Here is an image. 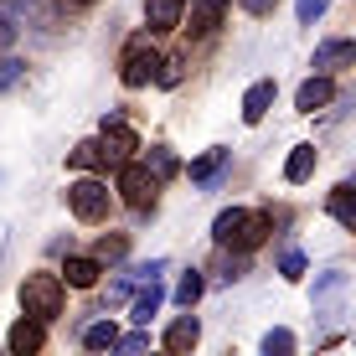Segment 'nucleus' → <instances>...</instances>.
<instances>
[{
    "mask_svg": "<svg viewBox=\"0 0 356 356\" xmlns=\"http://www.w3.org/2000/svg\"><path fill=\"white\" fill-rule=\"evenodd\" d=\"M274 232V217L268 212H243V222H238V232H232V243L227 248H243V253H253L259 243Z\"/></svg>",
    "mask_w": 356,
    "mask_h": 356,
    "instance_id": "nucleus-6",
    "label": "nucleus"
},
{
    "mask_svg": "<svg viewBox=\"0 0 356 356\" xmlns=\"http://www.w3.org/2000/svg\"><path fill=\"white\" fill-rule=\"evenodd\" d=\"M330 217H336L341 227H351V232H356V191L346 186V181L330 191Z\"/></svg>",
    "mask_w": 356,
    "mask_h": 356,
    "instance_id": "nucleus-14",
    "label": "nucleus"
},
{
    "mask_svg": "<svg viewBox=\"0 0 356 356\" xmlns=\"http://www.w3.org/2000/svg\"><path fill=\"white\" fill-rule=\"evenodd\" d=\"M238 222H243V207H227V212H222V217L212 222V243H217V248H227V243H232V232H238Z\"/></svg>",
    "mask_w": 356,
    "mask_h": 356,
    "instance_id": "nucleus-22",
    "label": "nucleus"
},
{
    "mask_svg": "<svg viewBox=\"0 0 356 356\" xmlns=\"http://www.w3.org/2000/svg\"><path fill=\"white\" fill-rule=\"evenodd\" d=\"M222 10H227V0H191V31L196 36H212L217 21H222Z\"/></svg>",
    "mask_w": 356,
    "mask_h": 356,
    "instance_id": "nucleus-9",
    "label": "nucleus"
},
{
    "mask_svg": "<svg viewBox=\"0 0 356 356\" xmlns=\"http://www.w3.org/2000/svg\"><path fill=\"white\" fill-rule=\"evenodd\" d=\"M161 300H165V294H161V279H145L140 300H134V321H140V325H150V315L161 310Z\"/></svg>",
    "mask_w": 356,
    "mask_h": 356,
    "instance_id": "nucleus-18",
    "label": "nucleus"
},
{
    "mask_svg": "<svg viewBox=\"0 0 356 356\" xmlns=\"http://www.w3.org/2000/svg\"><path fill=\"white\" fill-rule=\"evenodd\" d=\"M264 351H268V356H289V351H294V336H289V330H268V336H264Z\"/></svg>",
    "mask_w": 356,
    "mask_h": 356,
    "instance_id": "nucleus-25",
    "label": "nucleus"
},
{
    "mask_svg": "<svg viewBox=\"0 0 356 356\" xmlns=\"http://www.w3.org/2000/svg\"><path fill=\"white\" fill-rule=\"evenodd\" d=\"M243 274H248V253L238 248V259H227V268H222V284H238Z\"/></svg>",
    "mask_w": 356,
    "mask_h": 356,
    "instance_id": "nucleus-27",
    "label": "nucleus"
},
{
    "mask_svg": "<svg viewBox=\"0 0 356 356\" xmlns=\"http://www.w3.org/2000/svg\"><path fill=\"white\" fill-rule=\"evenodd\" d=\"M114 341H119L114 321H98V325L83 330V346H88V351H114Z\"/></svg>",
    "mask_w": 356,
    "mask_h": 356,
    "instance_id": "nucleus-21",
    "label": "nucleus"
},
{
    "mask_svg": "<svg viewBox=\"0 0 356 356\" xmlns=\"http://www.w3.org/2000/svg\"><path fill=\"white\" fill-rule=\"evenodd\" d=\"M202 289H207V284H202V274H196V268H191V274H186V279H181V284H176V305H186V310H191V305L202 300Z\"/></svg>",
    "mask_w": 356,
    "mask_h": 356,
    "instance_id": "nucleus-24",
    "label": "nucleus"
},
{
    "mask_svg": "<svg viewBox=\"0 0 356 356\" xmlns=\"http://www.w3.org/2000/svg\"><path fill=\"white\" fill-rule=\"evenodd\" d=\"M145 170H150L155 181H170V176H176V155H170L165 145H155V150H150V161H145Z\"/></svg>",
    "mask_w": 356,
    "mask_h": 356,
    "instance_id": "nucleus-23",
    "label": "nucleus"
},
{
    "mask_svg": "<svg viewBox=\"0 0 356 356\" xmlns=\"http://www.w3.org/2000/svg\"><path fill=\"white\" fill-rule=\"evenodd\" d=\"M268 108H274V83H253V88L243 93V119H248V124H259Z\"/></svg>",
    "mask_w": 356,
    "mask_h": 356,
    "instance_id": "nucleus-10",
    "label": "nucleus"
},
{
    "mask_svg": "<svg viewBox=\"0 0 356 356\" xmlns=\"http://www.w3.org/2000/svg\"><path fill=\"white\" fill-rule=\"evenodd\" d=\"M155 191H161V181H155L140 161H119V196H124L129 207H150Z\"/></svg>",
    "mask_w": 356,
    "mask_h": 356,
    "instance_id": "nucleus-3",
    "label": "nucleus"
},
{
    "mask_svg": "<svg viewBox=\"0 0 356 356\" xmlns=\"http://www.w3.org/2000/svg\"><path fill=\"white\" fill-rule=\"evenodd\" d=\"M114 346H119V351H145V346H150V336H119Z\"/></svg>",
    "mask_w": 356,
    "mask_h": 356,
    "instance_id": "nucleus-31",
    "label": "nucleus"
},
{
    "mask_svg": "<svg viewBox=\"0 0 356 356\" xmlns=\"http://www.w3.org/2000/svg\"><path fill=\"white\" fill-rule=\"evenodd\" d=\"M63 274H26V284H21V310L31 315V321H57L63 315Z\"/></svg>",
    "mask_w": 356,
    "mask_h": 356,
    "instance_id": "nucleus-1",
    "label": "nucleus"
},
{
    "mask_svg": "<svg viewBox=\"0 0 356 356\" xmlns=\"http://www.w3.org/2000/svg\"><path fill=\"white\" fill-rule=\"evenodd\" d=\"M21 72H26V67H21L16 57H0V93H6V88H16V83H21Z\"/></svg>",
    "mask_w": 356,
    "mask_h": 356,
    "instance_id": "nucleus-26",
    "label": "nucleus"
},
{
    "mask_svg": "<svg viewBox=\"0 0 356 356\" xmlns=\"http://www.w3.org/2000/svg\"><path fill=\"white\" fill-rule=\"evenodd\" d=\"M10 42H16V26H10V21L0 16V47H10Z\"/></svg>",
    "mask_w": 356,
    "mask_h": 356,
    "instance_id": "nucleus-33",
    "label": "nucleus"
},
{
    "mask_svg": "<svg viewBox=\"0 0 356 356\" xmlns=\"http://www.w3.org/2000/svg\"><path fill=\"white\" fill-rule=\"evenodd\" d=\"M279 274H284V279H305V259H300V253H284V259H279Z\"/></svg>",
    "mask_w": 356,
    "mask_h": 356,
    "instance_id": "nucleus-29",
    "label": "nucleus"
},
{
    "mask_svg": "<svg viewBox=\"0 0 356 356\" xmlns=\"http://www.w3.org/2000/svg\"><path fill=\"white\" fill-rule=\"evenodd\" d=\"M42 341H47V330H42V321H31V315H21V321L10 325L6 346H10V351H21V356H31V351H42Z\"/></svg>",
    "mask_w": 356,
    "mask_h": 356,
    "instance_id": "nucleus-8",
    "label": "nucleus"
},
{
    "mask_svg": "<svg viewBox=\"0 0 356 356\" xmlns=\"http://www.w3.org/2000/svg\"><path fill=\"white\" fill-rule=\"evenodd\" d=\"M98 145H104V155L119 165V161H129V155L140 150V134H134L119 114H108V119H104V134H98Z\"/></svg>",
    "mask_w": 356,
    "mask_h": 356,
    "instance_id": "nucleus-5",
    "label": "nucleus"
},
{
    "mask_svg": "<svg viewBox=\"0 0 356 356\" xmlns=\"http://www.w3.org/2000/svg\"><path fill=\"white\" fill-rule=\"evenodd\" d=\"M341 294H346V274H325L321 289H315V315H336Z\"/></svg>",
    "mask_w": 356,
    "mask_h": 356,
    "instance_id": "nucleus-11",
    "label": "nucleus"
},
{
    "mask_svg": "<svg viewBox=\"0 0 356 356\" xmlns=\"http://www.w3.org/2000/svg\"><path fill=\"white\" fill-rule=\"evenodd\" d=\"M196 336H202L196 315H181V321L165 330V351H176V356H181V351H191V346H196Z\"/></svg>",
    "mask_w": 356,
    "mask_h": 356,
    "instance_id": "nucleus-12",
    "label": "nucleus"
},
{
    "mask_svg": "<svg viewBox=\"0 0 356 356\" xmlns=\"http://www.w3.org/2000/svg\"><path fill=\"white\" fill-rule=\"evenodd\" d=\"M310 170H315V145H294V155L284 161V181H310Z\"/></svg>",
    "mask_w": 356,
    "mask_h": 356,
    "instance_id": "nucleus-15",
    "label": "nucleus"
},
{
    "mask_svg": "<svg viewBox=\"0 0 356 356\" xmlns=\"http://www.w3.org/2000/svg\"><path fill=\"white\" fill-rule=\"evenodd\" d=\"M351 57H356V47H351V42H325L321 52H315V67L330 72V67H341V63H351Z\"/></svg>",
    "mask_w": 356,
    "mask_h": 356,
    "instance_id": "nucleus-20",
    "label": "nucleus"
},
{
    "mask_svg": "<svg viewBox=\"0 0 356 356\" xmlns=\"http://www.w3.org/2000/svg\"><path fill=\"white\" fill-rule=\"evenodd\" d=\"M325 6H330V0H300V21H305V26H310V21H321Z\"/></svg>",
    "mask_w": 356,
    "mask_h": 356,
    "instance_id": "nucleus-30",
    "label": "nucleus"
},
{
    "mask_svg": "<svg viewBox=\"0 0 356 356\" xmlns=\"http://www.w3.org/2000/svg\"><path fill=\"white\" fill-rule=\"evenodd\" d=\"M222 165H227V150H207L202 161H191V181H196V186H207V181L222 176Z\"/></svg>",
    "mask_w": 356,
    "mask_h": 356,
    "instance_id": "nucleus-17",
    "label": "nucleus"
},
{
    "mask_svg": "<svg viewBox=\"0 0 356 356\" xmlns=\"http://www.w3.org/2000/svg\"><path fill=\"white\" fill-rule=\"evenodd\" d=\"M155 67H161V57L150 52V31L129 36V47H124V63H119V78H124L129 88H145V83L155 78Z\"/></svg>",
    "mask_w": 356,
    "mask_h": 356,
    "instance_id": "nucleus-2",
    "label": "nucleus"
},
{
    "mask_svg": "<svg viewBox=\"0 0 356 356\" xmlns=\"http://www.w3.org/2000/svg\"><path fill=\"white\" fill-rule=\"evenodd\" d=\"M67 207L83 217V222H98V217H108V191L98 186V181H72L67 186Z\"/></svg>",
    "mask_w": 356,
    "mask_h": 356,
    "instance_id": "nucleus-4",
    "label": "nucleus"
},
{
    "mask_svg": "<svg viewBox=\"0 0 356 356\" xmlns=\"http://www.w3.org/2000/svg\"><path fill=\"white\" fill-rule=\"evenodd\" d=\"M63 284H72V289H93L98 284V259H67V268H63Z\"/></svg>",
    "mask_w": 356,
    "mask_h": 356,
    "instance_id": "nucleus-16",
    "label": "nucleus"
},
{
    "mask_svg": "<svg viewBox=\"0 0 356 356\" xmlns=\"http://www.w3.org/2000/svg\"><path fill=\"white\" fill-rule=\"evenodd\" d=\"M93 259H98V264H108V259H124V238H104Z\"/></svg>",
    "mask_w": 356,
    "mask_h": 356,
    "instance_id": "nucleus-28",
    "label": "nucleus"
},
{
    "mask_svg": "<svg viewBox=\"0 0 356 356\" xmlns=\"http://www.w3.org/2000/svg\"><path fill=\"white\" fill-rule=\"evenodd\" d=\"M243 10H253V16H268V10H274V0H243Z\"/></svg>",
    "mask_w": 356,
    "mask_h": 356,
    "instance_id": "nucleus-32",
    "label": "nucleus"
},
{
    "mask_svg": "<svg viewBox=\"0 0 356 356\" xmlns=\"http://www.w3.org/2000/svg\"><path fill=\"white\" fill-rule=\"evenodd\" d=\"M67 161L78 170H98L108 155H104V145H98V140H83V145H72V150H67Z\"/></svg>",
    "mask_w": 356,
    "mask_h": 356,
    "instance_id": "nucleus-19",
    "label": "nucleus"
},
{
    "mask_svg": "<svg viewBox=\"0 0 356 356\" xmlns=\"http://www.w3.org/2000/svg\"><path fill=\"white\" fill-rule=\"evenodd\" d=\"M63 6H88V0H63Z\"/></svg>",
    "mask_w": 356,
    "mask_h": 356,
    "instance_id": "nucleus-34",
    "label": "nucleus"
},
{
    "mask_svg": "<svg viewBox=\"0 0 356 356\" xmlns=\"http://www.w3.org/2000/svg\"><path fill=\"white\" fill-rule=\"evenodd\" d=\"M330 98H336V83H330L325 72H315V78L300 83V93H294V108H300V114H315V108H325Z\"/></svg>",
    "mask_w": 356,
    "mask_h": 356,
    "instance_id": "nucleus-7",
    "label": "nucleus"
},
{
    "mask_svg": "<svg viewBox=\"0 0 356 356\" xmlns=\"http://www.w3.org/2000/svg\"><path fill=\"white\" fill-rule=\"evenodd\" d=\"M145 21H150V31H176L181 26V0H150Z\"/></svg>",
    "mask_w": 356,
    "mask_h": 356,
    "instance_id": "nucleus-13",
    "label": "nucleus"
}]
</instances>
